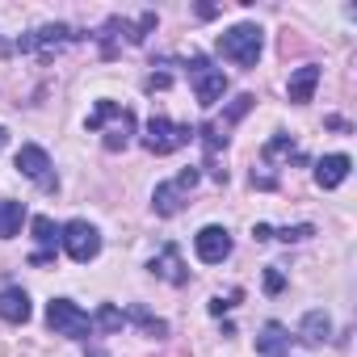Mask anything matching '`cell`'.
<instances>
[{"label":"cell","mask_w":357,"mask_h":357,"mask_svg":"<svg viewBox=\"0 0 357 357\" xmlns=\"http://www.w3.org/2000/svg\"><path fill=\"white\" fill-rule=\"evenodd\" d=\"M261 47H265V34H261V26H252V22H240V26H231L227 34H219V55L231 59L236 68H257Z\"/></svg>","instance_id":"1"},{"label":"cell","mask_w":357,"mask_h":357,"mask_svg":"<svg viewBox=\"0 0 357 357\" xmlns=\"http://www.w3.org/2000/svg\"><path fill=\"white\" fill-rule=\"evenodd\" d=\"M59 244H63V252H68L76 265H89V261L101 257V231H97L89 219L63 223V227H59Z\"/></svg>","instance_id":"2"},{"label":"cell","mask_w":357,"mask_h":357,"mask_svg":"<svg viewBox=\"0 0 357 357\" xmlns=\"http://www.w3.org/2000/svg\"><path fill=\"white\" fill-rule=\"evenodd\" d=\"M47 328H51L55 336L84 340V336L93 332V319H89V311H80L72 298H51V303H47Z\"/></svg>","instance_id":"3"},{"label":"cell","mask_w":357,"mask_h":357,"mask_svg":"<svg viewBox=\"0 0 357 357\" xmlns=\"http://www.w3.org/2000/svg\"><path fill=\"white\" fill-rule=\"evenodd\" d=\"M194 139V126H181V122H168V118H151L147 122V130H143V147L151 151V155H168V151H176V147H185Z\"/></svg>","instance_id":"4"},{"label":"cell","mask_w":357,"mask_h":357,"mask_svg":"<svg viewBox=\"0 0 357 357\" xmlns=\"http://www.w3.org/2000/svg\"><path fill=\"white\" fill-rule=\"evenodd\" d=\"M17 172L30 176V181L43 185V190H59V181H55V164H51V155H47L38 143H26V147L17 151Z\"/></svg>","instance_id":"5"},{"label":"cell","mask_w":357,"mask_h":357,"mask_svg":"<svg viewBox=\"0 0 357 357\" xmlns=\"http://www.w3.org/2000/svg\"><path fill=\"white\" fill-rule=\"evenodd\" d=\"M194 252H198L202 265H223V261L231 257V231L219 227V223L202 227V231L194 236Z\"/></svg>","instance_id":"6"},{"label":"cell","mask_w":357,"mask_h":357,"mask_svg":"<svg viewBox=\"0 0 357 357\" xmlns=\"http://www.w3.org/2000/svg\"><path fill=\"white\" fill-rule=\"evenodd\" d=\"M223 93H227V76L219 68H206L202 59H194V97H198V105L215 109L223 101Z\"/></svg>","instance_id":"7"},{"label":"cell","mask_w":357,"mask_h":357,"mask_svg":"<svg viewBox=\"0 0 357 357\" xmlns=\"http://www.w3.org/2000/svg\"><path fill=\"white\" fill-rule=\"evenodd\" d=\"M349 168H353V160H349L344 151H332V155H324V160L315 164V185H319V190H336V185H344Z\"/></svg>","instance_id":"8"},{"label":"cell","mask_w":357,"mask_h":357,"mask_svg":"<svg viewBox=\"0 0 357 357\" xmlns=\"http://www.w3.org/2000/svg\"><path fill=\"white\" fill-rule=\"evenodd\" d=\"M30 315H34V307H30V294L22 286L0 290V319H5V324H26Z\"/></svg>","instance_id":"9"},{"label":"cell","mask_w":357,"mask_h":357,"mask_svg":"<svg viewBox=\"0 0 357 357\" xmlns=\"http://www.w3.org/2000/svg\"><path fill=\"white\" fill-rule=\"evenodd\" d=\"M315 84H319V68H315V63H303V68H294V76H290V84H286V97H290L294 105H307V101L315 97Z\"/></svg>","instance_id":"10"},{"label":"cell","mask_w":357,"mask_h":357,"mask_svg":"<svg viewBox=\"0 0 357 357\" xmlns=\"http://www.w3.org/2000/svg\"><path fill=\"white\" fill-rule=\"evenodd\" d=\"M151 273H160V278L172 282V286H185V282H190V273H185V265H181V252H176V244H164V252L151 261Z\"/></svg>","instance_id":"11"},{"label":"cell","mask_w":357,"mask_h":357,"mask_svg":"<svg viewBox=\"0 0 357 357\" xmlns=\"http://www.w3.org/2000/svg\"><path fill=\"white\" fill-rule=\"evenodd\" d=\"M72 38H80V34H72L68 26H43V30H34L30 38H22L17 47H22V51H43V47H51V43L59 47V43H72Z\"/></svg>","instance_id":"12"},{"label":"cell","mask_w":357,"mask_h":357,"mask_svg":"<svg viewBox=\"0 0 357 357\" xmlns=\"http://www.w3.org/2000/svg\"><path fill=\"white\" fill-rule=\"evenodd\" d=\"M257 353L261 357H286L290 353V336L282 324H265V332L257 336Z\"/></svg>","instance_id":"13"},{"label":"cell","mask_w":357,"mask_h":357,"mask_svg":"<svg viewBox=\"0 0 357 357\" xmlns=\"http://www.w3.org/2000/svg\"><path fill=\"white\" fill-rule=\"evenodd\" d=\"M26 202H13V198H0V240H13L26 223Z\"/></svg>","instance_id":"14"},{"label":"cell","mask_w":357,"mask_h":357,"mask_svg":"<svg viewBox=\"0 0 357 357\" xmlns=\"http://www.w3.org/2000/svg\"><path fill=\"white\" fill-rule=\"evenodd\" d=\"M328 332H332V319L324 311H307L303 324H298V340L303 344H319V340H328Z\"/></svg>","instance_id":"15"},{"label":"cell","mask_w":357,"mask_h":357,"mask_svg":"<svg viewBox=\"0 0 357 357\" xmlns=\"http://www.w3.org/2000/svg\"><path fill=\"white\" fill-rule=\"evenodd\" d=\"M151 206H155V215H164V219H172L176 211H181V190H176L172 181H164V185H155V194H151Z\"/></svg>","instance_id":"16"},{"label":"cell","mask_w":357,"mask_h":357,"mask_svg":"<svg viewBox=\"0 0 357 357\" xmlns=\"http://www.w3.org/2000/svg\"><path fill=\"white\" fill-rule=\"evenodd\" d=\"M130 135H135V114L126 109V114H122V122L105 135V151H122V147L130 143Z\"/></svg>","instance_id":"17"},{"label":"cell","mask_w":357,"mask_h":357,"mask_svg":"<svg viewBox=\"0 0 357 357\" xmlns=\"http://www.w3.org/2000/svg\"><path fill=\"white\" fill-rule=\"evenodd\" d=\"M265 160L273 164V160H303V155H298V147H294V139H290V135H278V139H269V143H265Z\"/></svg>","instance_id":"18"},{"label":"cell","mask_w":357,"mask_h":357,"mask_svg":"<svg viewBox=\"0 0 357 357\" xmlns=\"http://www.w3.org/2000/svg\"><path fill=\"white\" fill-rule=\"evenodd\" d=\"M122 324H126V315L114 303H101L97 315H93V328H101V332H122Z\"/></svg>","instance_id":"19"},{"label":"cell","mask_w":357,"mask_h":357,"mask_svg":"<svg viewBox=\"0 0 357 357\" xmlns=\"http://www.w3.org/2000/svg\"><path fill=\"white\" fill-rule=\"evenodd\" d=\"M30 231H34V240H38L43 248H55V240H59V227H55L47 215H34V219H30Z\"/></svg>","instance_id":"20"},{"label":"cell","mask_w":357,"mask_h":357,"mask_svg":"<svg viewBox=\"0 0 357 357\" xmlns=\"http://www.w3.org/2000/svg\"><path fill=\"white\" fill-rule=\"evenodd\" d=\"M118 114H122L118 101H97V109L89 114V130H101V126H105L109 118H118Z\"/></svg>","instance_id":"21"},{"label":"cell","mask_w":357,"mask_h":357,"mask_svg":"<svg viewBox=\"0 0 357 357\" xmlns=\"http://www.w3.org/2000/svg\"><path fill=\"white\" fill-rule=\"evenodd\" d=\"M311 236H315V227H311V223H294V227L273 231V240H282V244H303V240H311Z\"/></svg>","instance_id":"22"},{"label":"cell","mask_w":357,"mask_h":357,"mask_svg":"<svg viewBox=\"0 0 357 357\" xmlns=\"http://www.w3.org/2000/svg\"><path fill=\"white\" fill-rule=\"evenodd\" d=\"M252 105H257V97H252V93H240V97L231 101V109H227V122H240V118H244Z\"/></svg>","instance_id":"23"},{"label":"cell","mask_w":357,"mask_h":357,"mask_svg":"<svg viewBox=\"0 0 357 357\" xmlns=\"http://www.w3.org/2000/svg\"><path fill=\"white\" fill-rule=\"evenodd\" d=\"M130 315H135V319H139V324H143V328H147L151 336H164V332H168V324H164V319H151V315H147L143 307H135Z\"/></svg>","instance_id":"24"},{"label":"cell","mask_w":357,"mask_h":357,"mask_svg":"<svg viewBox=\"0 0 357 357\" xmlns=\"http://www.w3.org/2000/svg\"><path fill=\"white\" fill-rule=\"evenodd\" d=\"M194 135H202V139H206V147H211V151H219V147H223V143H227V135H223V130H219V126H202V130H194Z\"/></svg>","instance_id":"25"},{"label":"cell","mask_w":357,"mask_h":357,"mask_svg":"<svg viewBox=\"0 0 357 357\" xmlns=\"http://www.w3.org/2000/svg\"><path fill=\"white\" fill-rule=\"evenodd\" d=\"M265 290H269V294H282V290H286V278H282V269H278V265H269V269H265Z\"/></svg>","instance_id":"26"},{"label":"cell","mask_w":357,"mask_h":357,"mask_svg":"<svg viewBox=\"0 0 357 357\" xmlns=\"http://www.w3.org/2000/svg\"><path fill=\"white\" fill-rule=\"evenodd\" d=\"M236 298H240V290H231L227 298H223V294H219V298H211V315H223V311H231V307H236Z\"/></svg>","instance_id":"27"},{"label":"cell","mask_w":357,"mask_h":357,"mask_svg":"<svg viewBox=\"0 0 357 357\" xmlns=\"http://www.w3.org/2000/svg\"><path fill=\"white\" fill-rule=\"evenodd\" d=\"M176 190H190V185H198V168H185L181 176H176V181H172Z\"/></svg>","instance_id":"28"},{"label":"cell","mask_w":357,"mask_h":357,"mask_svg":"<svg viewBox=\"0 0 357 357\" xmlns=\"http://www.w3.org/2000/svg\"><path fill=\"white\" fill-rule=\"evenodd\" d=\"M252 236L265 244V240H273V227H269V223H257V227H252Z\"/></svg>","instance_id":"29"},{"label":"cell","mask_w":357,"mask_h":357,"mask_svg":"<svg viewBox=\"0 0 357 357\" xmlns=\"http://www.w3.org/2000/svg\"><path fill=\"white\" fill-rule=\"evenodd\" d=\"M252 185H257V190H278L273 176H257V172H252Z\"/></svg>","instance_id":"30"},{"label":"cell","mask_w":357,"mask_h":357,"mask_svg":"<svg viewBox=\"0 0 357 357\" xmlns=\"http://www.w3.org/2000/svg\"><path fill=\"white\" fill-rule=\"evenodd\" d=\"M168 84H172L168 76H147V89H168Z\"/></svg>","instance_id":"31"},{"label":"cell","mask_w":357,"mask_h":357,"mask_svg":"<svg viewBox=\"0 0 357 357\" xmlns=\"http://www.w3.org/2000/svg\"><path fill=\"white\" fill-rule=\"evenodd\" d=\"M5 143H9V130H5V126H0V151H5Z\"/></svg>","instance_id":"32"}]
</instances>
